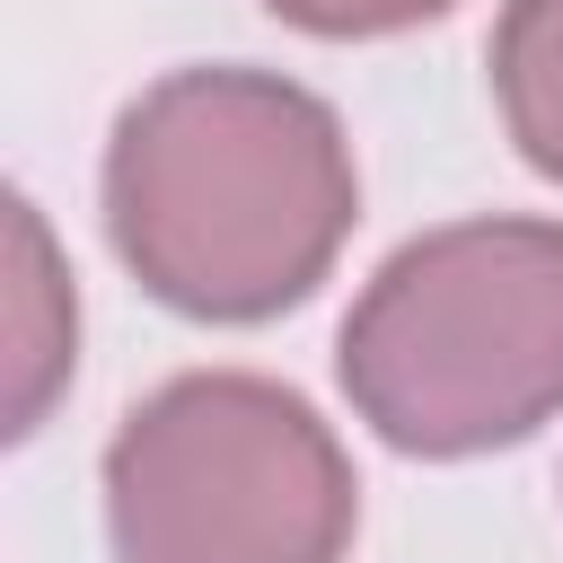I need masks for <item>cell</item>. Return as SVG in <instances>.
<instances>
[{
    "mask_svg": "<svg viewBox=\"0 0 563 563\" xmlns=\"http://www.w3.org/2000/svg\"><path fill=\"white\" fill-rule=\"evenodd\" d=\"M361 176L343 123L273 70H167L106 141L114 255L185 317L255 325L343 255Z\"/></svg>",
    "mask_w": 563,
    "mask_h": 563,
    "instance_id": "cell-1",
    "label": "cell"
},
{
    "mask_svg": "<svg viewBox=\"0 0 563 563\" xmlns=\"http://www.w3.org/2000/svg\"><path fill=\"white\" fill-rule=\"evenodd\" d=\"M343 387L413 457L528 440L563 405V229L457 220L396 246L343 317Z\"/></svg>",
    "mask_w": 563,
    "mask_h": 563,
    "instance_id": "cell-2",
    "label": "cell"
},
{
    "mask_svg": "<svg viewBox=\"0 0 563 563\" xmlns=\"http://www.w3.org/2000/svg\"><path fill=\"white\" fill-rule=\"evenodd\" d=\"M114 563H334L352 466L273 378L194 369L123 413L106 449Z\"/></svg>",
    "mask_w": 563,
    "mask_h": 563,
    "instance_id": "cell-3",
    "label": "cell"
},
{
    "mask_svg": "<svg viewBox=\"0 0 563 563\" xmlns=\"http://www.w3.org/2000/svg\"><path fill=\"white\" fill-rule=\"evenodd\" d=\"M70 282L53 264V238L35 220V202H9V431H35L53 387L70 378Z\"/></svg>",
    "mask_w": 563,
    "mask_h": 563,
    "instance_id": "cell-4",
    "label": "cell"
},
{
    "mask_svg": "<svg viewBox=\"0 0 563 563\" xmlns=\"http://www.w3.org/2000/svg\"><path fill=\"white\" fill-rule=\"evenodd\" d=\"M493 97L537 176L563 185V0H510L493 26Z\"/></svg>",
    "mask_w": 563,
    "mask_h": 563,
    "instance_id": "cell-5",
    "label": "cell"
},
{
    "mask_svg": "<svg viewBox=\"0 0 563 563\" xmlns=\"http://www.w3.org/2000/svg\"><path fill=\"white\" fill-rule=\"evenodd\" d=\"M273 18L308 26V35H396V26H422L440 18L449 0H264Z\"/></svg>",
    "mask_w": 563,
    "mask_h": 563,
    "instance_id": "cell-6",
    "label": "cell"
}]
</instances>
